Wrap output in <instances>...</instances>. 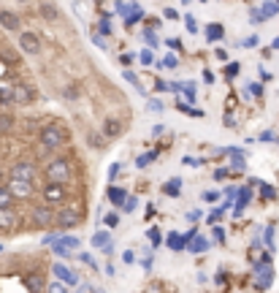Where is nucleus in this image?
I'll return each instance as SVG.
<instances>
[{
    "instance_id": "obj_36",
    "label": "nucleus",
    "mask_w": 279,
    "mask_h": 293,
    "mask_svg": "<svg viewBox=\"0 0 279 293\" xmlns=\"http://www.w3.org/2000/svg\"><path fill=\"white\" fill-rule=\"evenodd\" d=\"M46 293H68V285H62L60 280H57V283H49V288H46Z\"/></svg>"
},
{
    "instance_id": "obj_14",
    "label": "nucleus",
    "mask_w": 279,
    "mask_h": 293,
    "mask_svg": "<svg viewBox=\"0 0 279 293\" xmlns=\"http://www.w3.org/2000/svg\"><path fill=\"white\" fill-rule=\"evenodd\" d=\"M101 133L106 136L109 141H114V139H119V136L125 133V122H122L119 117H106V119H103V128H101Z\"/></svg>"
},
{
    "instance_id": "obj_57",
    "label": "nucleus",
    "mask_w": 279,
    "mask_h": 293,
    "mask_svg": "<svg viewBox=\"0 0 279 293\" xmlns=\"http://www.w3.org/2000/svg\"><path fill=\"white\" fill-rule=\"evenodd\" d=\"M119 62H122V65H130V62H133V55H127V52H125V55L119 57Z\"/></svg>"
},
{
    "instance_id": "obj_21",
    "label": "nucleus",
    "mask_w": 279,
    "mask_h": 293,
    "mask_svg": "<svg viewBox=\"0 0 279 293\" xmlns=\"http://www.w3.org/2000/svg\"><path fill=\"white\" fill-rule=\"evenodd\" d=\"M90 244H92V247H98V250L103 252L109 244H114L112 231H95V234H92V239H90Z\"/></svg>"
},
{
    "instance_id": "obj_1",
    "label": "nucleus",
    "mask_w": 279,
    "mask_h": 293,
    "mask_svg": "<svg viewBox=\"0 0 279 293\" xmlns=\"http://www.w3.org/2000/svg\"><path fill=\"white\" fill-rule=\"evenodd\" d=\"M68 141H71V133H68L62 125H57V122H49V125H44V128L38 130V144L44 149H49V152L65 147Z\"/></svg>"
},
{
    "instance_id": "obj_31",
    "label": "nucleus",
    "mask_w": 279,
    "mask_h": 293,
    "mask_svg": "<svg viewBox=\"0 0 279 293\" xmlns=\"http://www.w3.org/2000/svg\"><path fill=\"white\" fill-rule=\"evenodd\" d=\"M136 209H138V195H127V201L122 204V209H119V212L130 215V212H136Z\"/></svg>"
},
{
    "instance_id": "obj_12",
    "label": "nucleus",
    "mask_w": 279,
    "mask_h": 293,
    "mask_svg": "<svg viewBox=\"0 0 279 293\" xmlns=\"http://www.w3.org/2000/svg\"><path fill=\"white\" fill-rule=\"evenodd\" d=\"M11 98H14L16 106H30L38 95H36V90H33L30 84H16V87L11 90Z\"/></svg>"
},
{
    "instance_id": "obj_56",
    "label": "nucleus",
    "mask_w": 279,
    "mask_h": 293,
    "mask_svg": "<svg viewBox=\"0 0 279 293\" xmlns=\"http://www.w3.org/2000/svg\"><path fill=\"white\" fill-rule=\"evenodd\" d=\"M168 47H171V49H182V41H179V38H168Z\"/></svg>"
},
{
    "instance_id": "obj_6",
    "label": "nucleus",
    "mask_w": 279,
    "mask_h": 293,
    "mask_svg": "<svg viewBox=\"0 0 279 293\" xmlns=\"http://www.w3.org/2000/svg\"><path fill=\"white\" fill-rule=\"evenodd\" d=\"M8 179L33 182V185H36V179H38V169H36V163H33V160H16V163L8 169Z\"/></svg>"
},
{
    "instance_id": "obj_13",
    "label": "nucleus",
    "mask_w": 279,
    "mask_h": 293,
    "mask_svg": "<svg viewBox=\"0 0 279 293\" xmlns=\"http://www.w3.org/2000/svg\"><path fill=\"white\" fill-rule=\"evenodd\" d=\"M19 49L25 52V55H41V38L33 30L19 33Z\"/></svg>"
},
{
    "instance_id": "obj_4",
    "label": "nucleus",
    "mask_w": 279,
    "mask_h": 293,
    "mask_svg": "<svg viewBox=\"0 0 279 293\" xmlns=\"http://www.w3.org/2000/svg\"><path fill=\"white\" fill-rule=\"evenodd\" d=\"M55 220H57V209L49 204H33L30 206V223L33 228H41V231H55Z\"/></svg>"
},
{
    "instance_id": "obj_49",
    "label": "nucleus",
    "mask_w": 279,
    "mask_h": 293,
    "mask_svg": "<svg viewBox=\"0 0 279 293\" xmlns=\"http://www.w3.org/2000/svg\"><path fill=\"white\" fill-rule=\"evenodd\" d=\"M217 198H220L217 190H206V193H203V201H217Z\"/></svg>"
},
{
    "instance_id": "obj_46",
    "label": "nucleus",
    "mask_w": 279,
    "mask_h": 293,
    "mask_svg": "<svg viewBox=\"0 0 279 293\" xmlns=\"http://www.w3.org/2000/svg\"><path fill=\"white\" fill-rule=\"evenodd\" d=\"M184 22H187V30L193 33V36H198V25H195V19H193V16H187Z\"/></svg>"
},
{
    "instance_id": "obj_40",
    "label": "nucleus",
    "mask_w": 279,
    "mask_h": 293,
    "mask_svg": "<svg viewBox=\"0 0 279 293\" xmlns=\"http://www.w3.org/2000/svg\"><path fill=\"white\" fill-rule=\"evenodd\" d=\"M62 95H65L68 101H76V98H79V90L71 84V87H65V90H62Z\"/></svg>"
},
{
    "instance_id": "obj_24",
    "label": "nucleus",
    "mask_w": 279,
    "mask_h": 293,
    "mask_svg": "<svg viewBox=\"0 0 279 293\" xmlns=\"http://www.w3.org/2000/svg\"><path fill=\"white\" fill-rule=\"evenodd\" d=\"M14 204H16V198L8 190V185H0V209H11Z\"/></svg>"
},
{
    "instance_id": "obj_17",
    "label": "nucleus",
    "mask_w": 279,
    "mask_h": 293,
    "mask_svg": "<svg viewBox=\"0 0 279 293\" xmlns=\"http://www.w3.org/2000/svg\"><path fill=\"white\" fill-rule=\"evenodd\" d=\"M0 27H3V30H8V33H19L22 30V19L14 14V11L3 8V11H0Z\"/></svg>"
},
{
    "instance_id": "obj_45",
    "label": "nucleus",
    "mask_w": 279,
    "mask_h": 293,
    "mask_svg": "<svg viewBox=\"0 0 279 293\" xmlns=\"http://www.w3.org/2000/svg\"><path fill=\"white\" fill-rule=\"evenodd\" d=\"M98 30H101L103 36H112V25H109V19H103L101 25H98Z\"/></svg>"
},
{
    "instance_id": "obj_26",
    "label": "nucleus",
    "mask_w": 279,
    "mask_h": 293,
    "mask_svg": "<svg viewBox=\"0 0 279 293\" xmlns=\"http://www.w3.org/2000/svg\"><path fill=\"white\" fill-rule=\"evenodd\" d=\"M147 239L152 242V250H158L160 244H166V236L160 234V228H158V226H155V228H149V231H147Z\"/></svg>"
},
{
    "instance_id": "obj_42",
    "label": "nucleus",
    "mask_w": 279,
    "mask_h": 293,
    "mask_svg": "<svg viewBox=\"0 0 279 293\" xmlns=\"http://www.w3.org/2000/svg\"><path fill=\"white\" fill-rule=\"evenodd\" d=\"M0 103H5V106H11V103H14V98H11V90H0Z\"/></svg>"
},
{
    "instance_id": "obj_19",
    "label": "nucleus",
    "mask_w": 279,
    "mask_h": 293,
    "mask_svg": "<svg viewBox=\"0 0 279 293\" xmlns=\"http://www.w3.org/2000/svg\"><path fill=\"white\" fill-rule=\"evenodd\" d=\"M182 185H184L182 176H171V179L163 182V195H168V198H179V195H182Z\"/></svg>"
},
{
    "instance_id": "obj_9",
    "label": "nucleus",
    "mask_w": 279,
    "mask_h": 293,
    "mask_svg": "<svg viewBox=\"0 0 279 293\" xmlns=\"http://www.w3.org/2000/svg\"><path fill=\"white\" fill-rule=\"evenodd\" d=\"M22 283H25V291H30V293H46V288H49V283H46V274L38 272V269L27 272L25 277H22Z\"/></svg>"
},
{
    "instance_id": "obj_54",
    "label": "nucleus",
    "mask_w": 279,
    "mask_h": 293,
    "mask_svg": "<svg viewBox=\"0 0 279 293\" xmlns=\"http://www.w3.org/2000/svg\"><path fill=\"white\" fill-rule=\"evenodd\" d=\"M141 266H144V272H152V255H147L141 261Z\"/></svg>"
},
{
    "instance_id": "obj_29",
    "label": "nucleus",
    "mask_w": 279,
    "mask_h": 293,
    "mask_svg": "<svg viewBox=\"0 0 279 293\" xmlns=\"http://www.w3.org/2000/svg\"><path fill=\"white\" fill-rule=\"evenodd\" d=\"M214 283H217V288H220V291H228V285H230L228 272H225V269H220V272L214 274Z\"/></svg>"
},
{
    "instance_id": "obj_35",
    "label": "nucleus",
    "mask_w": 279,
    "mask_h": 293,
    "mask_svg": "<svg viewBox=\"0 0 279 293\" xmlns=\"http://www.w3.org/2000/svg\"><path fill=\"white\" fill-rule=\"evenodd\" d=\"M223 215H225L223 209H212V212H209V217H206V223H209V226H217V223L223 220Z\"/></svg>"
},
{
    "instance_id": "obj_20",
    "label": "nucleus",
    "mask_w": 279,
    "mask_h": 293,
    "mask_svg": "<svg viewBox=\"0 0 279 293\" xmlns=\"http://www.w3.org/2000/svg\"><path fill=\"white\" fill-rule=\"evenodd\" d=\"M190 252H193V255H206L209 250H212V239H206V236H195L193 242H190V247H187Z\"/></svg>"
},
{
    "instance_id": "obj_38",
    "label": "nucleus",
    "mask_w": 279,
    "mask_h": 293,
    "mask_svg": "<svg viewBox=\"0 0 279 293\" xmlns=\"http://www.w3.org/2000/svg\"><path fill=\"white\" fill-rule=\"evenodd\" d=\"M230 174H233V171H230V169H225V166H223V169H217V171H214V179H217V182H223V179H228Z\"/></svg>"
},
{
    "instance_id": "obj_27",
    "label": "nucleus",
    "mask_w": 279,
    "mask_h": 293,
    "mask_svg": "<svg viewBox=\"0 0 279 293\" xmlns=\"http://www.w3.org/2000/svg\"><path fill=\"white\" fill-rule=\"evenodd\" d=\"M155 160H158V149H155V152H144V155L136 158V169H147V166L155 163Z\"/></svg>"
},
{
    "instance_id": "obj_10",
    "label": "nucleus",
    "mask_w": 279,
    "mask_h": 293,
    "mask_svg": "<svg viewBox=\"0 0 279 293\" xmlns=\"http://www.w3.org/2000/svg\"><path fill=\"white\" fill-rule=\"evenodd\" d=\"M49 269H52V274H55V277L60 280L62 285H68V288H71V285H79V274L73 272L68 263H60V261H57V263H52Z\"/></svg>"
},
{
    "instance_id": "obj_50",
    "label": "nucleus",
    "mask_w": 279,
    "mask_h": 293,
    "mask_svg": "<svg viewBox=\"0 0 279 293\" xmlns=\"http://www.w3.org/2000/svg\"><path fill=\"white\" fill-rule=\"evenodd\" d=\"M144 38H147V44H149V47H158V36H152V33H144Z\"/></svg>"
},
{
    "instance_id": "obj_25",
    "label": "nucleus",
    "mask_w": 279,
    "mask_h": 293,
    "mask_svg": "<svg viewBox=\"0 0 279 293\" xmlns=\"http://www.w3.org/2000/svg\"><path fill=\"white\" fill-rule=\"evenodd\" d=\"M119 220H122V212L119 209H112V212H106V215H103V226H106L109 231H114V228L119 226Z\"/></svg>"
},
{
    "instance_id": "obj_15",
    "label": "nucleus",
    "mask_w": 279,
    "mask_h": 293,
    "mask_svg": "<svg viewBox=\"0 0 279 293\" xmlns=\"http://www.w3.org/2000/svg\"><path fill=\"white\" fill-rule=\"evenodd\" d=\"M5 185H8V190L14 193V198H27V201H30L33 195H36V185H33V182L8 179V182H5Z\"/></svg>"
},
{
    "instance_id": "obj_44",
    "label": "nucleus",
    "mask_w": 279,
    "mask_h": 293,
    "mask_svg": "<svg viewBox=\"0 0 279 293\" xmlns=\"http://www.w3.org/2000/svg\"><path fill=\"white\" fill-rule=\"evenodd\" d=\"M201 217H203V212H201V209H193V212H187V220H190V223H198Z\"/></svg>"
},
{
    "instance_id": "obj_5",
    "label": "nucleus",
    "mask_w": 279,
    "mask_h": 293,
    "mask_svg": "<svg viewBox=\"0 0 279 293\" xmlns=\"http://www.w3.org/2000/svg\"><path fill=\"white\" fill-rule=\"evenodd\" d=\"M68 185H62V182H44L41 185V201L49 206H62L68 204Z\"/></svg>"
},
{
    "instance_id": "obj_30",
    "label": "nucleus",
    "mask_w": 279,
    "mask_h": 293,
    "mask_svg": "<svg viewBox=\"0 0 279 293\" xmlns=\"http://www.w3.org/2000/svg\"><path fill=\"white\" fill-rule=\"evenodd\" d=\"M260 198L263 201H277V187H271V185H260Z\"/></svg>"
},
{
    "instance_id": "obj_8",
    "label": "nucleus",
    "mask_w": 279,
    "mask_h": 293,
    "mask_svg": "<svg viewBox=\"0 0 279 293\" xmlns=\"http://www.w3.org/2000/svg\"><path fill=\"white\" fill-rule=\"evenodd\" d=\"M198 236V228H193V231H187V234H176V231H171L166 236V247L168 250H173V252H182V250H187L190 242Z\"/></svg>"
},
{
    "instance_id": "obj_34",
    "label": "nucleus",
    "mask_w": 279,
    "mask_h": 293,
    "mask_svg": "<svg viewBox=\"0 0 279 293\" xmlns=\"http://www.w3.org/2000/svg\"><path fill=\"white\" fill-rule=\"evenodd\" d=\"M184 166H190V169H201V166H206V160L203 158H193V155H187V158L182 160Z\"/></svg>"
},
{
    "instance_id": "obj_33",
    "label": "nucleus",
    "mask_w": 279,
    "mask_h": 293,
    "mask_svg": "<svg viewBox=\"0 0 279 293\" xmlns=\"http://www.w3.org/2000/svg\"><path fill=\"white\" fill-rule=\"evenodd\" d=\"M212 242L225 244V228L223 226H212Z\"/></svg>"
},
{
    "instance_id": "obj_32",
    "label": "nucleus",
    "mask_w": 279,
    "mask_h": 293,
    "mask_svg": "<svg viewBox=\"0 0 279 293\" xmlns=\"http://www.w3.org/2000/svg\"><path fill=\"white\" fill-rule=\"evenodd\" d=\"M79 261L84 263V266H90L92 272L98 269V261H95V255H90V252H79Z\"/></svg>"
},
{
    "instance_id": "obj_37",
    "label": "nucleus",
    "mask_w": 279,
    "mask_h": 293,
    "mask_svg": "<svg viewBox=\"0 0 279 293\" xmlns=\"http://www.w3.org/2000/svg\"><path fill=\"white\" fill-rule=\"evenodd\" d=\"M57 239H60V231H49V234H44V239H41V242H44V247H46V244L52 247Z\"/></svg>"
},
{
    "instance_id": "obj_58",
    "label": "nucleus",
    "mask_w": 279,
    "mask_h": 293,
    "mask_svg": "<svg viewBox=\"0 0 279 293\" xmlns=\"http://www.w3.org/2000/svg\"><path fill=\"white\" fill-rule=\"evenodd\" d=\"M163 65H166V68H173V65H176V57H166V62H163Z\"/></svg>"
},
{
    "instance_id": "obj_59",
    "label": "nucleus",
    "mask_w": 279,
    "mask_h": 293,
    "mask_svg": "<svg viewBox=\"0 0 279 293\" xmlns=\"http://www.w3.org/2000/svg\"><path fill=\"white\" fill-rule=\"evenodd\" d=\"M0 185H5V182H3V171H0Z\"/></svg>"
},
{
    "instance_id": "obj_51",
    "label": "nucleus",
    "mask_w": 279,
    "mask_h": 293,
    "mask_svg": "<svg viewBox=\"0 0 279 293\" xmlns=\"http://www.w3.org/2000/svg\"><path fill=\"white\" fill-rule=\"evenodd\" d=\"M214 57H217V60H223V62H225V60H228V52H225L223 47H220V49H214Z\"/></svg>"
},
{
    "instance_id": "obj_7",
    "label": "nucleus",
    "mask_w": 279,
    "mask_h": 293,
    "mask_svg": "<svg viewBox=\"0 0 279 293\" xmlns=\"http://www.w3.org/2000/svg\"><path fill=\"white\" fill-rule=\"evenodd\" d=\"M79 247H81L79 236H73V234H60V239L52 244V252H55L57 258H71V252L79 250Z\"/></svg>"
},
{
    "instance_id": "obj_39",
    "label": "nucleus",
    "mask_w": 279,
    "mask_h": 293,
    "mask_svg": "<svg viewBox=\"0 0 279 293\" xmlns=\"http://www.w3.org/2000/svg\"><path fill=\"white\" fill-rule=\"evenodd\" d=\"M239 62H228V68H225V76H228V79H233L236 76V73H239Z\"/></svg>"
},
{
    "instance_id": "obj_55",
    "label": "nucleus",
    "mask_w": 279,
    "mask_h": 293,
    "mask_svg": "<svg viewBox=\"0 0 279 293\" xmlns=\"http://www.w3.org/2000/svg\"><path fill=\"white\" fill-rule=\"evenodd\" d=\"M163 16H166V19H176V8H166V11H163Z\"/></svg>"
},
{
    "instance_id": "obj_2",
    "label": "nucleus",
    "mask_w": 279,
    "mask_h": 293,
    "mask_svg": "<svg viewBox=\"0 0 279 293\" xmlns=\"http://www.w3.org/2000/svg\"><path fill=\"white\" fill-rule=\"evenodd\" d=\"M44 176H46V182H62V185H68L73 176V163L68 158H62V155H57V158H52L44 166Z\"/></svg>"
},
{
    "instance_id": "obj_41",
    "label": "nucleus",
    "mask_w": 279,
    "mask_h": 293,
    "mask_svg": "<svg viewBox=\"0 0 279 293\" xmlns=\"http://www.w3.org/2000/svg\"><path fill=\"white\" fill-rule=\"evenodd\" d=\"M122 76H125L127 82L133 84V87H138V90H141V84H138V76H136V73H133V71H125V73H122Z\"/></svg>"
},
{
    "instance_id": "obj_18",
    "label": "nucleus",
    "mask_w": 279,
    "mask_h": 293,
    "mask_svg": "<svg viewBox=\"0 0 279 293\" xmlns=\"http://www.w3.org/2000/svg\"><path fill=\"white\" fill-rule=\"evenodd\" d=\"M127 193L125 187H119V185H109V190H106V198H109V204L114 206V209H122V204L127 201Z\"/></svg>"
},
{
    "instance_id": "obj_3",
    "label": "nucleus",
    "mask_w": 279,
    "mask_h": 293,
    "mask_svg": "<svg viewBox=\"0 0 279 293\" xmlns=\"http://www.w3.org/2000/svg\"><path fill=\"white\" fill-rule=\"evenodd\" d=\"M81 220H84V212H81L76 204H62V206H57V220H55V231L65 234V231H71V228L81 226Z\"/></svg>"
},
{
    "instance_id": "obj_23",
    "label": "nucleus",
    "mask_w": 279,
    "mask_h": 293,
    "mask_svg": "<svg viewBox=\"0 0 279 293\" xmlns=\"http://www.w3.org/2000/svg\"><path fill=\"white\" fill-rule=\"evenodd\" d=\"M87 144H90L92 149H106L109 139H106L103 133H95V130H90V133H87Z\"/></svg>"
},
{
    "instance_id": "obj_22",
    "label": "nucleus",
    "mask_w": 279,
    "mask_h": 293,
    "mask_svg": "<svg viewBox=\"0 0 279 293\" xmlns=\"http://www.w3.org/2000/svg\"><path fill=\"white\" fill-rule=\"evenodd\" d=\"M38 14L44 16L46 22H57V19H60V11H57V5H55V3H46V0L38 5Z\"/></svg>"
},
{
    "instance_id": "obj_60",
    "label": "nucleus",
    "mask_w": 279,
    "mask_h": 293,
    "mask_svg": "<svg viewBox=\"0 0 279 293\" xmlns=\"http://www.w3.org/2000/svg\"><path fill=\"white\" fill-rule=\"evenodd\" d=\"M16 3H27V0H16Z\"/></svg>"
},
{
    "instance_id": "obj_53",
    "label": "nucleus",
    "mask_w": 279,
    "mask_h": 293,
    "mask_svg": "<svg viewBox=\"0 0 279 293\" xmlns=\"http://www.w3.org/2000/svg\"><path fill=\"white\" fill-rule=\"evenodd\" d=\"M141 62L144 65H152V52H141Z\"/></svg>"
},
{
    "instance_id": "obj_61",
    "label": "nucleus",
    "mask_w": 279,
    "mask_h": 293,
    "mask_svg": "<svg viewBox=\"0 0 279 293\" xmlns=\"http://www.w3.org/2000/svg\"><path fill=\"white\" fill-rule=\"evenodd\" d=\"M0 252H3V242H0Z\"/></svg>"
},
{
    "instance_id": "obj_47",
    "label": "nucleus",
    "mask_w": 279,
    "mask_h": 293,
    "mask_svg": "<svg viewBox=\"0 0 279 293\" xmlns=\"http://www.w3.org/2000/svg\"><path fill=\"white\" fill-rule=\"evenodd\" d=\"M147 109H149V112H158V114H160V112H163V103H160V101H149Z\"/></svg>"
},
{
    "instance_id": "obj_52",
    "label": "nucleus",
    "mask_w": 279,
    "mask_h": 293,
    "mask_svg": "<svg viewBox=\"0 0 279 293\" xmlns=\"http://www.w3.org/2000/svg\"><path fill=\"white\" fill-rule=\"evenodd\" d=\"M119 169H122V166H119V163H114V166H112V169H109V179H112V182H114V176H117V174H119Z\"/></svg>"
},
{
    "instance_id": "obj_28",
    "label": "nucleus",
    "mask_w": 279,
    "mask_h": 293,
    "mask_svg": "<svg viewBox=\"0 0 279 293\" xmlns=\"http://www.w3.org/2000/svg\"><path fill=\"white\" fill-rule=\"evenodd\" d=\"M223 36H225V27L217 25V22H212V25L206 27V38H209V41H220Z\"/></svg>"
},
{
    "instance_id": "obj_16",
    "label": "nucleus",
    "mask_w": 279,
    "mask_h": 293,
    "mask_svg": "<svg viewBox=\"0 0 279 293\" xmlns=\"http://www.w3.org/2000/svg\"><path fill=\"white\" fill-rule=\"evenodd\" d=\"M16 226H19V215H16L14 206L11 209H0V234L16 231Z\"/></svg>"
},
{
    "instance_id": "obj_48",
    "label": "nucleus",
    "mask_w": 279,
    "mask_h": 293,
    "mask_svg": "<svg viewBox=\"0 0 279 293\" xmlns=\"http://www.w3.org/2000/svg\"><path fill=\"white\" fill-rule=\"evenodd\" d=\"M103 272H106L109 277H117V269H114V263H112V261H109L106 266H103Z\"/></svg>"
},
{
    "instance_id": "obj_43",
    "label": "nucleus",
    "mask_w": 279,
    "mask_h": 293,
    "mask_svg": "<svg viewBox=\"0 0 279 293\" xmlns=\"http://www.w3.org/2000/svg\"><path fill=\"white\" fill-rule=\"evenodd\" d=\"M122 261H125L127 266H130V263H136V252H133V250H125V252H122Z\"/></svg>"
},
{
    "instance_id": "obj_11",
    "label": "nucleus",
    "mask_w": 279,
    "mask_h": 293,
    "mask_svg": "<svg viewBox=\"0 0 279 293\" xmlns=\"http://www.w3.org/2000/svg\"><path fill=\"white\" fill-rule=\"evenodd\" d=\"M271 283H274V269H271V263H260V266H255V291L271 288Z\"/></svg>"
}]
</instances>
